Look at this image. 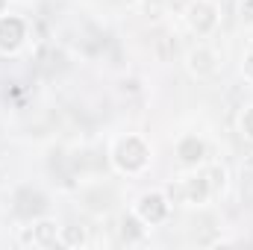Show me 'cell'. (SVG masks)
<instances>
[{
	"instance_id": "6da1fadb",
	"label": "cell",
	"mask_w": 253,
	"mask_h": 250,
	"mask_svg": "<svg viewBox=\"0 0 253 250\" xmlns=\"http://www.w3.org/2000/svg\"><path fill=\"white\" fill-rule=\"evenodd\" d=\"M189 71L197 80H209L218 74V56L209 50V47H197L189 53Z\"/></svg>"
},
{
	"instance_id": "7a4b0ae2",
	"label": "cell",
	"mask_w": 253,
	"mask_h": 250,
	"mask_svg": "<svg viewBox=\"0 0 253 250\" xmlns=\"http://www.w3.org/2000/svg\"><path fill=\"white\" fill-rule=\"evenodd\" d=\"M189 24L200 33V36L212 33V30H215V24H218L215 6H212V3H206V0H197V3L189 9Z\"/></svg>"
},
{
	"instance_id": "3957f363",
	"label": "cell",
	"mask_w": 253,
	"mask_h": 250,
	"mask_svg": "<svg viewBox=\"0 0 253 250\" xmlns=\"http://www.w3.org/2000/svg\"><path fill=\"white\" fill-rule=\"evenodd\" d=\"M138 215H141V221H147V224L162 221V218L168 215V203H165V197H162V194H144L141 203H138Z\"/></svg>"
},
{
	"instance_id": "277c9868",
	"label": "cell",
	"mask_w": 253,
	"mask_h": 250,
	"mask_svg": "<svg viewBox=\"0 0 253 250\" xmlns=\"http://www.w3.org/2000/svg\"><path fill=\"white\" fill-rule=\"evenodd\" d=\"M24 39V21L21 18H0V50H15Z\"/></svg>"
},
{
	"instance_id": "5b68a950",
	"label": "cell",
	"mask_w": 253,
	"mask_h": 250,
	"mask_svg": "<svg viewBox=\"0 0 253 250\" xmlns=\"http://www.w3.org/2000/svg\"><path fill=\"white\" fill-rule=\"evenodd\" d=\"M33 242L36 245H42V248H50V245H56L59 242V230H56V224L53 221H42V224H36L33 227Z\"/></svg>"
},
{
	"instance_id": "8992f818",
	"label": "cell",
	"mask_w": 253,
	"mask_h": 250,
	"mask_svg": "<svg viewBox=\"0 0 253 250\" xmlns=\"http://www.w3.org/2000/svg\"><path fill=\"white\" fill-rule=\"evenodd\" d=\"M203 156V144L197 141V138H186L183 144H180V159L183 162H197Z\"/></svg>"
},
{
	"instance_id": "52a82bcc",
	"label": "cell",
	"mask_w": 253,
	"mask_h": 250,
	"mask_svg": "<svg viewBox=\"0 0 253 250\" xmlns=\"http://www.w3.org/2000/svg\"><path fill=\"white\" fill-rule=\"evenodd\" d=\"M124 242H138L141 236H144V230L138 227V221H124Z\"/></svg>"
},
{
	"instance_id": "ba28073f",
	"label": "cell",
	"mask_w": 253,
	"mask_h": 250,
	"mask_svg": "<svg viewBox=\"0 0 253 250\" xmlns=\"http://www.w3.org/2000/svg\"><path fill=\"white\" fill-rule=\"evenodd\" d=\"M62 242H65V245H83V242H85V236H83V230H80V227H65Z\"/></svg>"
},
{
	"instance_id": "9c48e42d",
	"label": "cell",
	"mask_w": 253,
	"mask_h": 250,
	"mask_svg": "<svg viewBox=\"0 0 253 250\" xmlns=\"http://www.w3.org/2000/svg\"><path fill=\"white\" fill-rule=\"evenodd\" d=\"M242 135H248L253 141V106H248L245 115H242Z\"/></svg>"
},
{
	"instance_id": "30bf717a",
	"label": "cell",
	"mask_w": 253,
	"mask_h": 250,
	"mask_svg": "<svg viewBox=\"0 0 253 250\" xmlns=\"http://www.w3.org/2000/svg\"><path fill=\"white\" fill-rule=\"evenodd\" d=\"M239 12H242V21H248V24H253V0H242Z\"/></svg>"
},
{
	"instance_id": "8fae6325",
	"label": "cell",
	"mask_w": 253,
	"mask_h": 250,
	"mask_svg": "<svg viewBox=\"0 0 253 250\" xmlns=\"http://www.w3.org/2000/svg\"><path fill=\"white\" fill-rule=\"evenodd\" d=\"M242 71H245V77L253 83V53H248V59H245V68H242Z\"/></svg>"
},
{
	"instance_id": "7c38bea8",
	"label": "cell",
	"mask_w": 253,
	"mask_h": 250,
	"mask_svg": "<svg viewBox=\"0 0 253 250\" xmlns=\"http://www.w3.org/2000/svg\"><path fill=\"white\" fill-rule=\"evenodd\" d=\"M245 194L253 200V174H245Z\"/></svg>"
},
{
	"instance_id": "4fadbf2b",
	"label": "cell",
	"mask_w": 253,
	"mask_h": 250,
	"mask_svg": "<svg viewBox=\"0 0 253 250\" xmlns=\"http://www.w3.org/2000/svg\"><path fill=\"white\" fill-rule=\"evenodd\" d=\"M242 174H253V156L245 162V168H242Z\"/></svg>"
},
{
	"instance_id": "5bb4252c",
	"label": "cell",
	"mask_w": 253,
	"mask_h": 250,
	"mask_svg": "<svg viewBox=\"0 0 253 250\" xmlns=\"http://www.w3.org/2000/svg\"><path fill=\"white\" fill-rule=\"evenodd\" d=\"M3 3H6V0H0V9H3Z\"/></svg>"
}]
</instances>
